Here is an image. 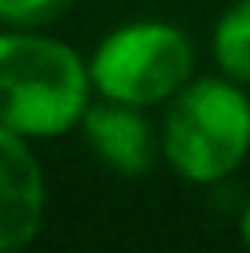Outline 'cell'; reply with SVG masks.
<instances>
[{
	"label": "cell",
	"mask_w": 250,
	"mask_h": 253,
	"mask_svg": "<svg viewBox=\"0 0 250 253\" xmlns=\"http://www.w3.org/2000/svg\"><path fill=\"white\" fill-rule=\"evenodd\" d=\"M162 158L188 184H221L250 154V95L225 74L192 77L166 103Z\"/></svg>",
	"instance_id": "2"
},
{
	"label": "cell",
	"mask_w": 250,
	"mask_h": 253,
	"mask_svg": "<svg viewBox=\"0 0 250 253\" xmlns=\"http://www.w3.org/2000/svg\"><path fill=\"white\" fill-rule=\"evenodd\" d=\"M92 74L81 55L45 33H0V125L22 139H55L92 107Z\"/></svg>",
	"instance_id": "1"
},
{
	"label": "cell",
	"mask_w": 250,
	"mask_h": 253,
	"mask_svg": "<svg viewBox=\"0 0 250 253\" xmlns=\"http://www.w3.org/2000/svg\"><path fill=\"white\" fill-rule=\"evenodd\" d=\"M239 235H243V246L250 250V202L243 206V213H239Z\"/></svg>",
	"instance_id": "8"
},
{
	"label": "cell",
	"mask_w": 250,
	"mask_h": 253,
	"mask_svg": "<svg viewBox=\"0 0 250 253\" xmlns=\"http://www.w3.org/2000/svg\"><path fill=\"white\" fill-rule=\"evenodd\" d=\"M0 253H26V246H19V250H0Z\"/></svg>",
	"instance_id": "9"
},
{
	"label": "cell",
	"mask_w": 250,
	"mask_h": 253,
	"mask_svg": "<svg viewBox=\"0 0 250 253\" xmlns=\"http://www.w3.org/2000/svg\"><path fill=\"white\" fill-rule=\"evenodd\" d=\"M45 224V172L30 143L0 125V250H19Z\"/></svg>",
	"instance_id": "4"
},
{
	"label": "cell",
	"mask_w": 250,
	"mask_h": 253,
	"mask_svg": "<svg viewBox=\"0 0 250 253\" xmlns=\"http://www.w3.org/2000/svg\"><path fill=\"white\" fill-rule=\"evenodd\" d=\"M77 128L85 132V143L92 147V154L122 176L148 172L162 154V139L154 125L148 121L144 107H133V103L100 99L85 110Z\"/></svg>",
	"instance_id": "5"
},
{
	"label": "cell",
	"mask_w": 250,
	"mask_h": 253,
	"mask_svg": "<svg viewBox=\"0 0 250 253\" xmlns=\"http://www.w3.org/2000/svg\"><path fill=\"white\" fill-rule=\"evenodd\" d=\"M74 0H0V22L15 30H37L70 11Z\"/></svg>",
	"instance_id": "7"
},
{
	"label": "cell",
	"mask_w": 250,
	"mask_h": 253,
	"mask_svg": "<svg viewBox=\"0 0 250 253\" xmlns=\"http://www.w3.org/2000/svg\"><path fill=\"white\" fill-rule=\"evenodd\" d=\"M100 99L158 107L195 77V48L180 26L162 19L122 22L96 44L89 59Z\"/></svg>",
	"instance_id": "3"
},
{
	"label": "cell",
	"mask_w": 250,
	"mask_h": 253,
	"mask_svg": "<svg viewBox=\"0 0 250 253\" xmlns=\"http://www.w3.org/2000/svg\"><path fill=\"white\" fill-rule=\"evenodd\" d=\"M210 51L217 74L250 88V0H232L221 11L210 33Z\"/></svg>",
	"instance_id": "6"
}]
</instances>
